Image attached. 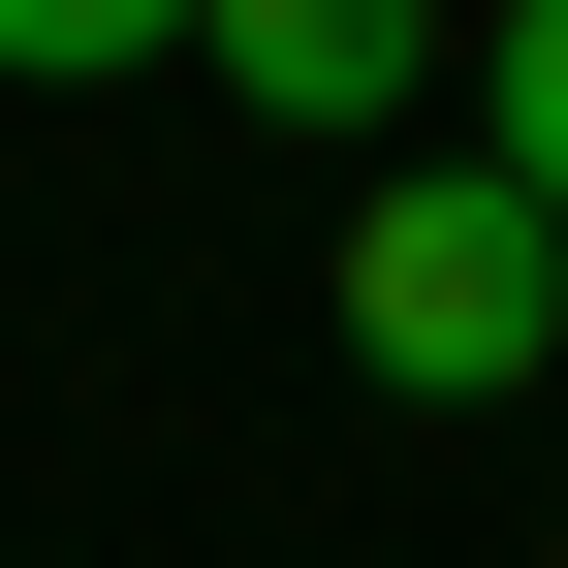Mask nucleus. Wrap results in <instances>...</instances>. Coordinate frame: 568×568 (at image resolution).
<instances>
[{"instance_id": "obj_1", "label": "nucleus", "mask_w": 568, "mask_h": 568, "mask_svg": "<svg viewBox=\"0 0 568 568\" xmlns=\"http://www.w3.org/2000/svg\"><path fill=\"white\" fill-rule=\"evenodd\" d=\"M537 347H568V222L506 159H410L379 222H347V379H379V410H506Z\"/></svg>"}, {"instance_id": "obj_2", "label": "nucleus", "mask_w": 568, "mask_h": 568, "mask_svg": "<svg viewBox=\"0 0 568 568\" xmlns=\"http://www.w3.org/2000/svg\"><path fill=\"white\" fill-rule=\"evenodd\" d=\"M190 63H222L253 126H410V63H443V0H190Z\"/></svg>"}, {"instance_id": "obj_3", "label": "nucleus", "mask_w": 568, "mask_h": 568, "mask_svg": "<svg viewBox=\"0 0 568 568\" xmlns=\"http://www.w3.org/2000/svg\"><path fill=\"white\" fill-rule=\"evenodd\" d=\"M474 159L568 222V0H506V32H474Z\"/></svg>"}, {"instance_id": "obj_4", "label": "nucleus", "mask_w": 568, "mask_h": 568, "mask_svg": "<svg viewBox=\"0 0 568 568\" xmlns=\"http://www.w3.org/2000/svg\"><path fill=\"white\" fill-rule=\"evenodd\" d=\"M126 63H190V0H0V95H126Z\"/></svg>"}]
</instances>
